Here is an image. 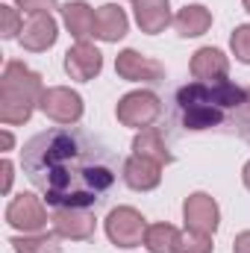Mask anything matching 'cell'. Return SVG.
I'll list each match as a JSON object with an SVG mask.
<instances>
[{
	"label": "cell",
	"instance_id": "1",
	"mask_svg": "<svg viewBox=\"0 0 250 253\" xmlns=\"http://www.w3.org/2000/svg\"><path fill=\"white\" fill-rule=\"evenodd\" d=\"M24 174L56 209H88L118 177L115 153L91 132L56 126L33 135L21 153Z\"/></svg>",
	"mask_w": 250,
	"mask_h": 253
},
{
	"label": "cell",
	"instance_id": "2",
	"mask_svg": "<svg viewBox=\"0 0 250 253\" xmlns=\"http://www.w3.org/2000/svg\"><path fill=\"white\" fill-rule=\"evenodd\" d=\"M248 100V88L236 85L233 80H212V83H188L177 91V106L186 129H212L227 112L242 109Z\"/></svg>",
	"mask_w": 250,
	"mask_h": 253
},
{
	"label": "cell",
	"instance_id": "3",
	"mask_svg": "<svg viewBox=\"0 0 250 253\" xmlns=\"http://www.w3.org/2000/svg\"><path fill=\"white\" fill-rule=\"evenodd\" d=\"M42 94L44 85L36 71H30L24 62H9L0 80V121L6 126L27 124L33 109L42 103Z\"/></svg>",
	"mask_w": 250,
	"mask_h": 253
},
{
	"label": "cell",
	"instance_id": "4",
	"mask_svg": "<svg viewBox=\"0 0 250 253\" xmlns=\"http://www.w3.org/2000/svg\"><path fill=\"white\" fill-rule=\"evenodd\" d=\"M144 233H147V221L132 206H118L106 218V236L118 248H138V245H144Z\"/></svg>",
	"mask_w": 250,
	"mask_h": 253
},
{
	"label": "cell",
	"instance_id": "5",
	"mask_svg": "<svg viewBox=\"0 0 250 253\" xmlns=\"http://www.w3.org/2000/svg\"><path fill=\"white\" fill-rule=\"evenodd\" d=\"M159 112H162V103L153 91H129L115 106L118 121L124 126H135V129H147L159 118Z\"/></svg>",
	"mask_w": 250,
	"mask_h": 253
},
{
	"label": "cell",
	"instance_id": "6",
	"mask_svg": "<svg viewBox=\"0 0 250 253\" xmlns=\"http://www.w3.org/2000/svg\"><path fill=\"white\" fill-rule=\"evenodd\" d=\"M39 109L50 121H56V124H62V126H71L83 118V97L77 91L65 88V85H53V88H44Z\"/></svg>",
	"mask_w": 250,
	"mask_h": 253
},
{
	"label": "cell",
	"instance_id": "7",
	"mask_svg": "<svg viewBox=\"0 0 250 253\" xmlns=\"http://www.w3.org/2000/svg\"><path fill=\"white\" fill-rule=\"evenodd\" d=\"M6 224L21 230V233H42L47 224V209L36 194H18L6 206Z\"/></svg>",
	"mask_w": 250,
	"mask_h": 253
},
{
	"label": "cell",
	"instance_id": "8",
	"mask_svg": "<svg viewBox=\"0 0 250 253\" xmlns=\"http://www.w3.org/2000/svg\"><path fill=\"white\" fill-rule=\"evenodd\" d=\"M183 218H186L188 230L203 233V236H215L221 212H218V203L206 191H194V194H188L186 203H183Z\"/></svg>",
	"mask_w": 250,
	"mask_h": 253
},
{
	"label": "cell",
	"instance_id": "9",
	"mask_svg": "<svg viewBox=\"0 0 250 253\" xmlns=\"http://www.w3.org/2000/svg\"><path fill=\"white\" fill-rule=\"evenodd\" d=\"M56 36H59V27L53 21L50 12H33L27 21H24V30H21V44L33 53H42L47 47L56 44Z\"/></svg>",
	"mask_w": 250,
	"mask_h": 253
},
{
	"label": "cell",
	"instance_id": "10",
	"mask_svg": "<svg viewBox=\"0 0 250 253\" xmlns=\"http://www.w3.org/2000/svg\"><path fill=\"white\" fill-rule=\"evenodd\" d=\"M115 71H118L121 80H129V83H159V80H165V68L150 56H141L138 50H121L118 59H115Z\"/></svg>",
	"mask_w": 250,
	"mask_h": 253
},
{
	"label": "cell",
	"instance_id": "11",
	"mask_svg": "<svg viewBox=\"0 0 250 253\" xmlns=\"http://www.w3.org/2000/svg\"><path fill=\"white\" fill-rule=\"evenodd\" d=\"M103 68V53L88 44V42H77L68 53H65V71L71 80H80V83H88L100 74Z\"/></svg>",
	"mask_w": 250,
	"mask_h": 253
},
{
	"label": "cell",
	"instance_id": "12",
	"mask_svg": "<svg viewBox=\"0 0 250 253\" xmlns=\"http://www.w3.org/2000/svg\"><path fill=\"white\" fill-rule=\"evenodd\" d=\"M53 230L56 236L71 242H85L94 236V215L88 209H56L53 212Z\"/></svg>",
	"mask_w": 250,
	"mask_h": 253
},
{
	"label": "cell",
	"instance_id": "13",
	"mask_svg": "<svg viewBox=\"0 0 250 253\" xmlns=\"http://www.w3.org/2000/svg\"><path fill=\"white\" fill-rule=\"evenodd\" d=\"M124 183L132 191H153L162 183V165L132 153L124 162Z\"/></svg>",
	"mask_w": 250,
	"mask_h": 253
},
{
	"label": "cell",
	"instance_id": "14",
	"mask_svg": "<svg viewBox=\"0 0 250 253\" xmlns=\"http://www.w3.org/2000/svg\"><path fill=\"white\" fill-rule=\"evenodd\" d=\"M132 12H135V24L147 36H156L171 24V3L168 0H132Z\"/></svg>",
	"mask_w": 250,
	"mask_h": 253
},
{
	"label": "cell",
	"instance_id": "15",
	"mask_svg": "<svg viewBox=\"0 0 250 253\" xmlns=\"http://www.w3.org/2000/svg\"><path fill=\"white\" fill-rule=\"evenodd\" d=\"M230 71V59L224 56V50L218 47H200L191 56V77L200 83H212V80H224Z\"/></svg>",
	"mask_w": 250,
	"mask_h": 253
},
{
	"label": "cell",
	"instance_id": "16",
	"mask_svg": "<svg viewBox=\"0 0 250 253\" xmlns=\"http://www.w3.org/2000/svg\"><path fill=\"white\" fill-rule=\"evenodd\" d=\"M126 12L118 6V3H106L94 12V39L100 42H118L126 36Z\"/></svg>",
	"mask_w": 250,
	"mask_h": 253
},
{
	"label": "cell",
	"instance_id": "17",
	"mask_svg": "<svg viewBox=\"0 0 250 253\" xmlns=\"http://www.w3.org/2000/svg\"><path fill=\"white\" fill-rule=\"evenodd\" d=\"M65 27L77 42H85V36H94V9L85 0H71L62 6Z\"/></svg>",
	"mask_w": 250,
	"mask_h": 253
},
{
	"label": "cell",
	"instance_id": "18",
	"mask_svg": "<svg viewBox=\"0 0 250 253\" xmlns=\"http://www.w3.org/2000/svg\"><path fill=\"white\" fill-rule=\"evenodd\" d=\"M132 150H135V156L153 159V162H159V165L174 162V153L168 150V144H165V138H162V132H159L156 126L141 129V132L132 138Z\"/></svg>",
	"mask_w": 250,
	"mask_h": 253
},
{
	"label": "cell",
	"instance_id": "19",
	"mask_svg": "<svg viewBox=\"0 0 250 253\" xmlns=\"http://www.w3.org/2000/svg\"><path fill=\"white\" fill-rule=\"evenodd\" d=\"M212 27V12L200 3H191L186 9L177 12L174 18V30L183 36V39H194V36H203L206 30Z\"/></svg>",
	"mask_w": 250,
	"mask_h": 253
},
{
	"label": "cell",
	"instance_id": "20",
	"mask_svg": "<svg viewBox=\"0 0 250 253\" xmlns=\"http://www.w3.org/2000/svg\"><path fill=\"white\" fill-rule=\"evenodd\" d=\"M180 242V230L171 224H150L144 233V248L150 253H174Z\"/></svg>",
	"mask_w": 250,
	"mask_h": 253
},
{
	"label": "cell",
	"instance_id": "21",
	"mask_svg": "<svg viewBox=\"0 0 250 253\" xmlns=\"http://www.w3.org/2000/svg\"><path fill=\"white\" fill-rule=\"evenodd\" d=\"M9 245L15 248V253H62L56 236H50V233H24V236L12 239Z\"/></svg>",
	"mask_w": 250,
	"mask_h": 253
},
{
	"label": "cell",
	"instance_id": "22",
	"mask_svg": "<svg viewBox=\"0 0 250 253\" xmlns=\"http://www.w3.org/2000/svg\"><path fill=\"white\" fill-rule=\"evenodd\" d=\"M212 248H215L212 236L186 230V233H180V242H177V251L174 253H212Z\"/></svg>",
	"mask_w": 250,
	"mask_h": 253
},
{
	"label": "cell",
	"instance_id": "23",
	"mask_svg": "<svg viewBox=\"0 0 250 253\" xmlns=\"http://www.w3.org/2000/svg\"><path fill=\"white\" fill-rule=\"evenodd\" d=\"M21 30H24V21H21V12L15 9V6H0V36L3 39H15V36H21Z\"/></svg>",
	"mask_w": 250,
	"mask_h": 253
},
{
	"label": "cell",
	"instance_id": "24",
	"mask_svg": "<svg viewBox=\"0 0 250 253\" xmlns=\"http://www.w3.org/2000/svg\"><path fill=\"white\" fill-rule=\"evenodd\" d=\"M230 47H233V53H236L239 62L250 65V24H242V27L233 30V36H230Z\"/></svg>",
	"mask_w": 250,
	"mask_h": 253
},
{
	"label": "cell",
	"instance_id": "25",
	"mask_svg": "<svg viewBox=\"0 0 250 253\" xmlns=\"http://www.w3.org/2000/svg\"><path fill=\"white\" fill-rule=\"evenodd\" d=\"M18 9H24V12H50V9H56V0H18Z\"/></svg>",
	"mask_w": 250,
	"mask_h": 253
},
{
	"label": "cell",
	"instance_id": "26",
	"mask_svg": "<svg viewBox=\"0 0 250 253\" xmlns=\"http://www.w3.org/2000/svg\"><path fill=\"white\" fill-rule=\"evenodd\" d=\"M12 171H15V168H12V162H9V159H3V162H0V174H3V186H0V189H3V194H9V189H12V177H15Z\"/></svg>",
	"mask_w": 250,
	"mask_h": 253
},
{
	"label": "cell",
	"instance_id": "27",
	"mask_svg": "<svg viewBox=\"0 0 250 253\" xmlns=\"http://www.w3.org/2000/svg\"><path fill=\"white\" fill-rule=\"evenodd\" d=\"M233 253H250V230L239 233L236 242H233Z\"/></svg>",
	"mask_w": 250,
	"mask_h": 253
},
{
	"label": "cell",
	"instance_id": "28",
	"mask_svg": "<svg viewBox=\"0 0 250 253\" xmlns=\"http://www.w3.org/2000/svg\"><path fill=\"white\" fill-rule=\"evenodd\" d=\"M12 144H15L12 132H9V129H3V150H12Z\"/></svg>",
	"mask_w": 250,
	"mask_h": 253
},
{
	"label": "cell",
	"instance_id": "29",
	"mask_svg": "<svg viewBox=\"0 0 250 253\" xmlns=\"http://www.w3.org/2000/svg\"><path fill=\"white\" fill-rule=\"evenodd\" d=\"M242 180H245V186L250 189V162L245 165V171H242Z\"/></svg>",
	"mask_w": 250,
	"mask_h": 253
},
{
	"label": "cell",
	"instance_id": "30",
	"mask_svg": "<svg viewBox=\"0 0 250 253\" xmlns=\"http://www.w3.org/2000/svg\"><path fill=\"white\" fill-rule=\"evenodd\" d=\"M245 109H248V115H250V88H248V100H245Z\"/></svg>",
	"mask_w": 250,
	"mask_h": 253
},
{
	"label": "cell",
	"instance_id": "31",
	"mask_svg": "<svg viewBox=\"0 0 250 253\" xmlns=\"http://www.w3.org/2000/svg\"><path fill=\"white\" fill-rule=\"evenodd\" d=\"M242 3H245V9H248V12H250V0H242Z\"/></svg>",
	"mask_w": 250,
	"mask_h": 253
}]
</instances>
